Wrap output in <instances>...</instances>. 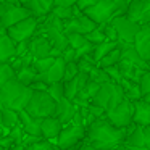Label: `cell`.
<instances>
[{
    "label": "cell",
    "mask_w": 150,
    "mask_h": 150,
    "mask_svg": "<svg viewBox=\"0 0 150 150\" xmlns=\"http://www.w3.org/2000/svg\"><path fill=\"white\" fill-rule=\"evenodd\" d=\"M127 127H118L111 124L105 116L97 118L91 126L87 127V142H91L97 150L102 149H113V147L124 145Z\"/></svg>",
    "instance_id": "cell-1"
},
{
    "label": "cell",
    "mask_w": 150,
    "mask_h": 150,
    "mask_svg": "<svg viewBox=\"0 0 150 150\" xmlns=\"http://www.w3.org/2000/svg\"><path fill=\"white\" fill-rule=\"evenodd\" d=\"M31 95L33 89L23 84L20 79L13 78L0 87V108H13L16 111L24 110Z\"/></svg>",
    "instance_id": "cell-2"
},
{
    "label": "cell",
    "mask_w": 150,
    "mask_h": 150,
    "mask_svg": "<svg viewBox=\"0 0 150 150\" xmlns=\"http://www.w3.org/2000/svg\"><path fill=\"white\" fill-rule=\"evenodd\" d=\"M127 5L124 4V0H97L94 5L84 8V13L95 21L97 24H105L110 23L111 18L116 15L126 13Z\"/></svg>",
    "instance_id": "cell-3"
},
{
    "label": "cell",
    "mask_w": 150,
    "mask_h": 150,
    "mask_svg": "<svg viewBox=\"0 0 150 150\" xmlns=\"http://www.w3.org/2000/svg\"><path fill=\"white\" fill-rule=\"evenodd\" d=\"M24 110L36 118L55 116L57 100L47 91H33V95H31V98Z\"/></svg>",
    "instance_id": "cell-4"
},
{
    "label": "cell",
    "mask_w": 150,
    "mask_h": 150,
    "mask_svg": "<svg viewBox=\"0 0 150 150\" xmlns=\"http://www.w3.org/2000/svg\"><path fill=\"white\" fill-rule=\"evenodd\" d=\"M87 136V127L84 124L68 123L63 126L60 136L57 137V147L60 150H73Z\"/></svg>",
    "instance_id": "cell-5"
},
{
    "label": "cell",
    "mask_w": 150,
    "mask_h": 150,
    "mask_svg": "<svg viewBox=\"0 0 150 150\" xmlns=\"http://www.w3.org/2000/svg\"><path fill=\"white\" fill-rule=\"evenodd\" d=\"M132 116H134V102L129 100V98H124L121 103H118L111 110H107V113H105V118L118 127H129L132 124Z\"/></svg>",
    "instance_id": "cell-6"
},
{
    "label": "cell",
    "mask_w": 150,
    "mask_h": 150,
    "mask_svg": "<svg viewBox=\"0 0 150 150\" xmlns=\"http://www.w3.org/2000/svg\"><path fill=\"white\" fill-rule=\"evenodd\" d=\"M110 23L115 26V29H116V33H118V40L134 44V39H136L137 33H139V29H140L139 23H136V21H132L131 18H127L126 13L113 16Z\"/></svg>",
    "instance_id": "cell-7"
},
{
    "label": "cell",
    "mask_w": 150,
    "mask_h": 150,
    "mask_svg": "<svg viewBox=\"0 0 150 150\" xmlns=\"http://www.w3.org/2000/svg\"><path fill=\"white\" fill-rule=\"evenodd\" d=\"M37 26H39V20L36 16H28L24 20L18 21V23L11 24L7 28V34L13 39V42H21V40H28L36 34Z\"/></svg>",
    "instance_id": "cell-8"
},
{
    "label": "cell",
    "mask_w": 150,
    "mask_h": 150,
    "mask_svg": "<svg viewBox=\"0 0 150 150\" xmlns=\"http://www.w3.org/2000/svg\"><path fill=\"white\" fill-rule=\"evenodd\" d=\"M126 16L139 24L150 23V0H132L127 5Z\"/></svg>",
    "instance_id": "cell-9"
},
{
    "label": "cell",
    "mask_w": 150,
    "mask_h": 150,
    "mask_svg": "<svg viewBox=\"0 0 150 150\" xmlns=\"http://www.w3.org/2000/svg\"><path fill=\"white\" fill-rule=\"evenodd\" d=\"M97 26L98 24L95 23V21H92L84 11H79L74 18L65 21V33L66 34L68 33H81V34L86 36V34L91 33V31L94 29V28H97Z\"/></svg>",
    "instance_id": "cell-10"
},
{
    "label": "cell",
    "mask_w": 150,
    "mask_h": 150,
    "mask_svg": "<svg viewBox=\"0 0 150 150\" xmlns=\"http://www.w3.org/2000/svg\"><path fill=\"white\" fill-rule=\"evenodd\" d=\"M52 50H53V45H52V42L49 40V37H47L45 34L36 33L29 39V53L34 57V58L50 57L52 55Z\"/></svg>",
    "instance_id": "cell-11"
},
{
    "label": "cell",
    "mask_w": 150,
    "mask_h": 150,
    "mask_svg": "<svg viewBox=\"0 0 150 150\" xmlns=\"http://www.w3.org/2000/svg\"><path fill=\"white\" fill-rule=\"evenodd\" d=\"M134 47L139 55L150 63V23L140 24V29L134 39Z\"/></svg>",
    "instance_id": "cell-12"
},
{
    "label": "cell",
    "mask_w": 150,
    "mask_h": 150,
    "mask_svg": "<svg viewBox=\"0 0 150 150\" xmlns=\"http://www.w3.org/2000/svg\"><path fill=\"white\" fill-rule=\"evenodd\" d=\"M65 66H66V62L63 60V57H57L53 65L50 66L47 71L44 73H39V78L40 81L47 82V84H53V82H58V81H63V76H65Z\"/></svg>",
    "instance_id": "cell-13"
},
{
    "label": "cell",
    "mask_w": 150,
    "mask_h": 150,
    "mask_svg": "<svg viewBox=\"0 0 150 150\" xmlns=\"http://www.w3.org/2000/svg\"><path fill=\"white\" fill-rule=\"evenodd\" d=\"M78 110H79V107L74 103V102L69 100V98H66V97H63V98H60V100L57 102L55 116L58 118V120L63 123V126H65V124L71 123V120L74 118V115H76Z\"/></svg>",
    "instance_id": "cell-14"
},
{
    "label": "cell",
    "mask_w": 150,
    "mask_h": 150,
    "mask_svg": "<svg viewBox=\"0 0 150 150\" xmlns=\"http://www.w3.org/2000/svg\"><path fill=\"white\" fill-rule=\"evenodd\" d=\"M63 129V123L58 120L57 116H47L42 118V123H40V132L42 137L47 140H53L60 136Z\"/></svg>",
    "instance_id": "cell-15"
},
{
    "label": "cell",
    "mask_w": 150,
    "mask_h": 150,
    "mask_svg": "<svg viewBox=\"0 0 150 150\" xmlns=\"http://www.w3.org/2000/svg\"><path fill=\"white\" fill-rule=\"evenodd\" d=\"M134 124H140V126L147 127L150 124V102L145 98H139L134 102V116H132Z\"/></svg>",
    "instance_id": "cell-16"
},
{
    "label": "cell",
    "mask_w": 150,
    "mask_h": 150,
    "mask_svg": "<svg viewBox=\"0 0 150 150\" xmlns=\"http://www.w3.org/2000/svg\"><path fill=\"white\" fill-rule=\"evenodd\" d=\"M18 113H20V123H21V126H23L24 132L42 137V132H40V123H42V118L33 116V115H29L26 110H20Z\"/></svg>",
    "instance_id": "cell-17"
},
{
    "label": "cell",
    "mask_w": 150,
    "mask_h": 150,
    "mask_svg": "<svg viewBox=\"0 0 150 150\" xmlns=\"http://www.w3.org/2000/svg\"><path fill=\"white\" fill-rule=\"evenodd\" d=\"M118 66H120L121 76L126 78V79H129V81H132V82H139L140 78H142V74L147 71V69L137 66L136 63H131V62H127V60H124V58L120 60Z\"/></svg>",
    "instance_id": "cell-18"
},
{
    "label": "cell",
    "mask_w": 150,
    "mask_h": 150,
    "mask_svg": "<svg viewBox=\"0 0 150 150\" xmlns=\"http://www.w3.org/2000/svg\"><path fill=\"white\" fill-rule=\"evenodd\" d=\"M115 84H116V82H113V81L105 82V84H100V89H98L97 94L92 97L91 103L98 105V107H102V108H105V110H107L108 102H110V97H111V94H113Z\"/></svg>",
    "instance_id": "cell-19"
},
{
    "label": "cell",
    "mask_w": 150,
    "mask_h": 150,
    "mask_svg": "<svg viewBox=\"0 0 150 150\" xmlns=\"http://www.w3.org/2000/svg\"><path fill=\"white\" fill-rule=\"evenodd\" d=\"M126 147H142L145 145V127L140 124H131V132H127L126 140H124Z\"/></svg>",
    "instance_id": "cell-20"
},
{
    "label": "cell",
    "mask_w": 150,
    "mask_h": 150,
    "mask_svg": "<svg viewBox=\"0 0 150 150\" xmlns=\"http://www.w3.org/2000/svg\"><path fill=\"white\" fill-rule=\"evenodd\" d=\"M15 47H16V44L13 42V39L7 33H0V63L10 62L13 58Z\"/></svg>",
    "instance_id": "cell-21"
},
{
    "label": "cell",
    "mask_w": 150,
    "mask_h": 150,
    "mask_svg": "<svg viewBox=\"0 0 150 150\" xmlns=\"http://www.w3.org/2000/svg\"><path fill=\"white\" fill-rule=\"evenodd\" d=\"M118 84L123 87V92H124V95H126V98H129V100H132V102L142 98V92H140L139 82H132L126 78H121V81L118 82Z\"/></svg>",
    "instance_id": "cell-22"
},
{
    "label": "cell",
    "mask_w": 150,
    "mask_h": 150,
    "mask_svg": "<svg viewBox=\"0 0 150 150\" xmlns=\"http://www.w3.org/2000/svg\"><path fill=\"white\" fill-rule=\"evenodd\" d=\"M0 111H2V123H4V127H7L8 131L20 124V113H18L16 110H13V108H0Z\"/></svg>",
    "instance_id": "cell-23"
},
{
    "label": "cell",
    "mask_w": 150,
    "mask_h": 150,
    "mask_svg": "<svg viewBox=\"0 0 150 150\" xmlns=\"http://www.w3.org/2000/svg\"><path fill=\"white\" fill-rule=\"evenodd\" d=\"M115 47H118V40H103V42L95 44L94 52H92V55H94V60L98 63L105 55H107L108 52H111Z\"/></svg>",
    "instance_id": "cell-24"
},
{
    "label": "cell",
    "mask_w": 150,
    "mask_h": 150,
    "mask_svg": "<svg viewBox=\"0 0 150 150\" xmlns=\"http://www.w3.org/2000/svg\"><path fill=\"white\" fill-rule=\"evenodd\" d=\"M79 11H82V10L78 7V5H71V7H57L55 5V7L52 8V13L55 15L57 18H60L63 23L68 21V20H71V18H74Z\"/></svg>",
    "instance_id": "cell-25"
},
{
    "label": "cell",
    "mask_w": 150,
    "mask_h": 150,
    "mask_svg": "<svg viewBox=\"0 0 150 150\" xmlns=\"http://www.w3.org/2000/svg\"><path fill=\"white\" fill-rule=\"evenodd\" d=\"M37 78H39V73H37V69L34 68L33 65L24 66V68H21V69L16 71V79H20V81L23 82V84H26V86L33 84Z\"/></svg>",
    "instance_id": "cell-26"
},
{
    "label": "cell",
    "mask_w": 150,
    "mask_h": 150,
    "mask_svg": "<svg viewBox=\"0 0 150 150\" xmlns=\"http://www.w3.org/2000/svg\"><path fill=\"white\" fill-rule=\"evenodd\" d=\"M120 60H121V49L120 47H115V49L111 50V52H108L97 65L100 66V68H107V66H111V65H118Z\"/></svg>",
    "instance_id": "cell-27"
},
{
    "label": "cell",
    "mask_w": 150,
    "mask_h": 150,
    "mask_svg": "<svg viewBox=\"0 0 150 150\" xmlns=\"http://www.w3.org/2000/svg\"><path fill=\"white\" fill-rule=\"evenodd\" d=\"M16 78V71L13 69L10 62H2L0 63V87L5 86L10 79Z\"/></svg>",
    "instance_id": "cell-28"
},
{
    "label": "cell",
    "mask_w": 150,
    "mask_h": 150,
    "mask_svg": "<svg viewBox=\"0 0 150 150\" xmlns=\"http://www.w3.org/2000/svg\"><path fill=\"white\" fill-rule=\"evenodd\" d=\"M89 79H91V81L98 82V84H105V82H110L111 81V78L108 76V73L105 71L103 68H100L98 65H95L94 68L91 69V73H89Z\"/></svg>",
    "instance_id": "cell-29"
},
{
    "label": "cell",
    "mask_w": 150,
    "mask_h": 150,
    "mask_svg": "<svg viewBox=\"0 0 150 150\" xmlns=\"http://www.w3.org/2000/svg\"><path fill=\"white\" fill-rule=\"evenodd\" d=\"M124 98H126V95H124V92H123V87H121V86L116 82V84H115V89H113V94H111V97H110V102H108L107 110L115 108L118 103H121Z\"/></svg>",
    "instance_id": "cell-30"
},
{
    "label": "cell",
    "mask_w": 150,
    "mask_h": 150,
    "mask_svg": "<svg viewBox=\"0 0 150 150\" xmlns=\"http://www.w3.org/2000/svg\"><path fill=\"white\" fill-rule=\"evenodd\" d=\"M57 57H44V58H34L33 60V66L37 69V73H44L47 71V69L50 68V66L53 65V62H55Z\"/></svg>",
    "instance_id": "cell-31"
},
{
    "label": "cell",
    "mask_w": 150,
    "mask_h": 150,
    "mask_svg": "<svg viewBox=\"0 0 150 150\" xmlns=\"http://www.w3.org/2000/svg\"><path fill=\"white\" fill-rule=\"evenodd\" d=\"M86 39H87L89 42H92V44H98V42H103V40H107L105 33H103V26H102V24H98L97 28H94L91 33L86 34Z\"/></svg>",
    "instance_id": "cell-32"
},
{
    "label": "cell",
    "mask_w": 150,
    "mask_h": 150,
    "mask_svg": "<svg viewBox=\"0 0 150 150\" xmlns=\"http://www.w3.org/2000/svg\"><path fill=\"white\" fill-rule=\"evenodd\" d=\"M47 92H49V94L52 95V97L55 98L57 102H58L60 98H63V97H65V84H63V81H58V82H53V84H49Z\"/></svg>",
    "instance_id": "cell-33"
},
{
    "label": "cell",
    "mask_w": 150,
    "mask_h": 150,
    "mask_svg": "<svg viewBox=\"0 0 150 150\" xmlns=\"http://www.w3.org/2000/svg\"><path fill=\"white\" fill-rule=\"evenodd\" d=\"M66 36H68V44H69V47H73L74 50L79 49L81 45H84V44L87 42L86 36H84V34H81V33H68Z\"/></svg>",
    "instance_id": "cell-34"
},
{
    "label": "cell",
    "mask_w": 150,
    "mask_h": 150,
    "mask_svg": "<svg viewBox=\"0 0 150 150\" xmlns=\"http://www.w3.org/2000/svg\"><path fill=\"white\" fill-rule=\"evenodd\" d=\"M55 149H58V147L53 145V144L47 139H40V140H37V142L29 144V145L24 147V150H55Z\"/></svg>",
    "instance_id": "cell-35"
},
{
    "label": "cell",
    "mask_w": 150,
    "mask_h": 150,
    "mask_svg": "<svg viewBox=\"0 0 150 150\" xmlns=\"http://www.w3.org/2000/svg\"><path fill=\"white\" fill-rule=\"evenodd\" d=\"M79 73V66H78V62H68L65 66V76H63V81H69L73 79L74 76H78Z\"/></svg>",
    "instance_id": "cell-36"
},
{
    "label": "cell",
    "mask_w": 150,
    "mask_h": 150,
    "mask_svg": "<svg viewBox=\"0 0 150 150\" xmlns=\"http://www.w3.org/2000/svg\"><path fill=\"white\" fill-rule=\"evenodd\" d=\"M94 47H95V44H92V42H89V40H87L84 45H81L79 49H76V62H78L79 58H82V57L92 53V52H94Z\"/></svg>",
    "instance_id": "cell-37"
},
{
    "label": "cell",
    "mask_w": 150,
    "mask_h": 150,
    "mask_svg": "<svg viewBox=\"0 0 150 150\" xmlns=\"http://www.w3.org/2000/svg\"><path fill=\"white\" fill-rule=\"evenodd\" d=\"M105 71L108 73V76L111 78V81L113 82H120L121 81V71H120V66L118 65H111V66H107V68H103Z\"/></svg>",
    "instance_id": "cell-38"
},
{
    "label": "cell",
    "mask_w": 150,
    "mask_h": 150,
    "mask_svg": "<svg viewBox=\"0 0 150 150\" xmlns=\"http://www.w3.org/2000/svg\"><path fill=\"white\" fill-rule=\"evenodd\" d=\"M102 26H103V33H105L107 40H118V33H116V29H115L113 24L105 23V24H102Z\"/></svg>",
    "instance_id": "cell-39"
},
{
    "label": "cell",
    "mask_w": 150,
    "mask_h": 150,
    "mask_svg": "<svg viewBox=\"0 0 150 150\" xmlns=\"http://www.w3.org/2000/svg\"><path fill=\"white\" fill-rule=\"evenodd\" d=\"M62 57H63V60H65L66 63L68 62H76V50L73 49V47H68V49H65L62 52Z\"/></svg>",
    "instance_id": "cell-40"
},
{
    "label": "cell",
    "mask_w": 150,
    "mask_h": 150,
    "mask_svg": "<svg viewBox=\"0 0 150 150\" xmlns=\"http://www.w3.org/2000/svg\"><path fill=\"white\" fill-rule=\"evenodd\" d=\"M29 87L33 89V91H47L49 84H47V82H44V81H40V79H36L33 84H29Z\"/></svg>",
    "instance_id": "cell-41"
},
{
    "label": "cell",
    "mask_w": 150,
    "mask_h": 150,
    "mask_svg": "<svg viewBox=\"0 0 150 150\" xmlns=\"http://www.w3.org/2000/svg\"><path fill=\"white\" fill-rule=\"evenodd\" d=\"M53 4L57 7H71V5L78 4V0H53Z\"/></svg>",
    "instance_id": "cell-42"
},
{
    "label": "cell",
    "mask_w": 150,
    "mask_h": 150,
    "mask_svg": "<svg viewBox=\"0 0 150 150\" xmlns=\"http://www.w3.org/2000/svg\"><path fill=\"white\" fill-rule=\"evenodd\" d=\"M97 0H78V7L81 8V10H84V8H87V7H91V5H94Z\"/></svg>",
    "instance_id": "cell-43"
},
{
    "label": "cell",
    "mask_w": 150,
    "mask_h": 150,
    "mask_svg": "<svg viewBox=\"0 0 150 150\" xmlns=\"http://www.w3.org/2000/svg\"><path fill=\"white\" fill-rule=\"evenodd\" d=\"M73 150H97V149H95V147L92 145L91 142H86V144H82V145H79L78 149H76V147H74V149H73Z\"/></svg>",
    "instance_id": "cell-44"
},
{
    "label": "cell",
    "mask_w": 150,
    "mask_h": 150,
    "mask_svg": "<svg viewBox=\"0 0 150 150\" xmlns=\"http://www.w3.org/2000/svg\"><path fill=\"white\" fill-rule=\"evenodd\" d=\"M145 145L150 149V127H145Z\"/></svg>",
    "instance_id": "cell-45"
},
{
    "label": "cell",
    "mask_w": 150,
    "mask_h": 150,
    "mask_svg": "<svg viewBox=\"0 0 150 150\" xmlns=\"http://www.w3.org/2000/svg\"><path fill=\"white\" fill-rule=\"evenodd\" d=\"M0 33H7V28L2 24V21H0Z\"/></svg>",
    "instance_id": "cell-46"
},
{
    "label": "cell",
    "mask_w": 150,
    "mask_h": 150,
    "mask_svg": "<svg viewBox=\"0 0 150 150\" xmlns=\"http://www.w3.org/2000/svg\"><path fill=\"white\" fill-rule=\"evenodd\" d=\"M13 2H16V4H28V2H29V0H13Z\"/></svg>",
    "instance_id": "cell-47"
},
{
    "label": "cell",
    "mask_w": 150,
    "mask_h": 150,
    "mask_svg": "<svg viewBox=\"0 0 150 150\" xmlns=\"http://www.w3.org/2000/svg\"><path fill=\"white\" fill-rule=\"evenodd\" d=\"M121 147H123V145H121ZM121 147H113V149H102V150H120Z\"/></svg>",
    "instance_id": "cell-48"
},
{
    "label": "cell",
    "mask_w": 150,
    "mask_h": 150,
    "mask_svg": "<svg viewBox=\"0 0 150 150\" xmlns=\"http://www.w3.org/2000/svg\"><path fill=\"white\" fill-rule=\"evenodd\" d=\"M142 98H145V100H147V102H150V94H147V95H145V97H142Z\"/></svg>",
    "instance_id": "cell-49"
},
{
    "label": "cell",
    "mask_w": 150,
    "mask_h": 150,
    "mask_svg": "<svg viewBox=\"0 0 150 150\" xmlns=\"http://www.w3.org/2000/svg\"><path fill=\"white\" fill-rule=\"evenodd\" d=\"M120 150H131V149H127V147H126V145H123V147H121V149H120Z\"/></svg>",
    "instance_id": "cell-50"
},
{
    "label": "cell",
    "mask_w": 150,
    "mask_h": 150,
    "mask_svg": "<svg viewBox=\"0 0 150 150\" xmlns=\"http://www.w3.org/2000/svg\"><path fill=\"white\" fill-rule=\"evenodd\" d=\"M0 126H4V123H2V111H0Z\"/></svg>",
    "instance_id": "cell-51"
},
{
    "label": "cell",
    "mask_w": 150,
    "mask_h": 150,
    "mask_svg": "<svg viewBox=\"0 0 150 150\" xmlns=\"http://www.w3.org/2000/svg\"><path fill=\"white\" fill-rule=\"evenodd\" d=\"M131 2H132V0H124V4H126V5H129Z\"/></svg>",
    "instance_id": "cell-52"
},
{
    "label": "cell",
    "mask_w": 150,
    "mask_h": 150,
    "mask_svg": "<svg viewBox=\"0 0 150 150\" xmlns=\"http://www.w3.org/2000/svg\"><path fill=\"white\" fill-rule=\"evenodd\" d=\"M0 150H7V149H5V147H2V145H0Z\"/></svg>",
    "instance_id": "cell-53"
},
{
    "label": "cell",
    "mask_w": 150,
    "mask_h": 150,
    "mask_svg": "<svg viewBox=\"0 0 150 150\" xmlns=\"http://www.w3.org/2000/svg\"><path fill=\"white\" fill-rule=\"evenodd\" d=\"M147 127H150V124H149V126H147Z\"/></svg>",
    "instance_id": "cell-54"
},
{
    "label": "cell",
    "mask_w": 150,
    "mask_h": 150,
    "mask_svg": "<svg viewBox=\"0 0 150 150\" xmlns=\"http://www.w3.org/2000/svg\"><path fill=\"white\" fill-rule=\"evenodd\" d=\"M55 150H60V149H55Z\"/></svg>",
    "instance_id": "cell-55"
}]
</instances>
